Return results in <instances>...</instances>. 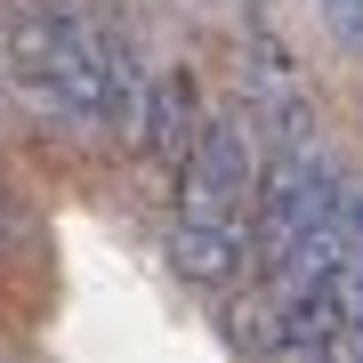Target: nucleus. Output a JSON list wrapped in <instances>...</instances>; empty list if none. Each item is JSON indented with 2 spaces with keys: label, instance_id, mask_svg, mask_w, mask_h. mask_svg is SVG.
I'll use <instances>...</instances> for the list:
<instances>
[{
  "label": "nucleus",
  "instance_id": "1",
  "mask_svg": "<svg viewBox=\"0 0 363 363\" xmlns=\"http://www.w3.org/2000/svg\"><path fill=\"white\" fill-rule=\"evenodd\" d=\"M259 169H267V130L250 97L210 105L202 138L186 145L178 169V210H169V259L194 291H226L250 267V210H259Z\"/></svg>",
  "mask_w": 363,
  "mask_h": 363
},
{
  "label": "nucleus",
  "instance_id": "3",
  "mask_svg": "<svg viewBox=\"0 0 363 363\" xmlns=\"http://www.w3.org/2000/svg\"><path fill=\"white\" fill-rule=\"evenodd\" d=\"M339 162L323 154L315 138H283L267 145V169H259V210H250V274H283L307 242H323L339 226Z\"/></svg>",
  "mask_w": 363,
  "mask_h": 363
},
{
  "label": "nucleus",
  "instance_id": "2",
  "mask_svg": "<svg viewBox=\"0 0 363 363\" xmlns=\"http://www.w3.org/2000/svg\"><path fill=\"white\" fill-rule=\"evenodd\" d=\"M105 16L89 0H16L0 9V65L9 97H25L57 130H97L105 105Z\"/></svg>",
  "mask_w": 363,
  "mask_h": 363
},
{
  "label": "nucleus",
  "instance_id": "5",
  "mask_svg": "<svg viewBox=\"0 0 363 363\" xmlns=\"http://www.w3.org/2000/svg\"><path fill=\"white\" fill-rule=\"evenodd\" d=\"M9 226H16V202H9V194H0V234H9Z\"/></svg>",
  "mask_w": 363,
  "mask_h": 363
},
{
  "label": "nucleus",
  "instance_id": "6",
  "mask_svg": "<svg viewBox=\"0 0 363 363\" xmlns=\"http://www.w3.org/2000/svg\"><path fill=\"white\" fill-rule=\"evenodd\" d=\"M0 97H9V65H0Z\"/></svg>",
  "mask_w": 363,
  "mask_h": 363
},
{
  "label": "nucleus",
  "instance_id": "4",
  "mask_svg": "<svg viewBox=\"0 0 363 363\" xmlns=\"http://www.w3.org/2000/svg\"><path fill=\"white\" fill-rule=\"evenodd\" d=\"M202 81H194V65H169L154 89H145V121H138V145L130 154L154 169V178H178L186 169V145L202 138Z\"/></svg>",
  "mask_w": 363,
  "mask_h": 363
}]
</instances>
